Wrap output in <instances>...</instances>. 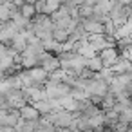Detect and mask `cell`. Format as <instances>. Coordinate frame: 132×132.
<instances>
[{"label":"cell","instance_id":"8992f818","mask_svg":"<svg viewBox=\"0 0 132 132\" xmlns=\"http://www.w3.org/2000/svg\"><path fill=\"white\" fill-rule=\"evenodd\" d=\"M26 45H27V38H26L24 31H18V33L11 38V42H9V47H11L13 51H16V53H22V51L26 49Z\"/></svg>","mask_w":132,"mask_h":132},{"label":"cell","instance_id":"277c9868","mask_svg":"<svg viewBox=\"0 0 132 132\" xmlns=\"http://www.w3.org/2000/svg\"><path fill=\"white\" fill-rule=\"evenodd\" d=\"M87 40H89V44L94 47L96 53H100L101 49L107 47V35H105V33H89V35H87Z\"/></svg>","mask_w":132,"mask_h":132},{"label":"cell","instance_id":"d6986e66","mask_svg":"<svg viewBox=\"0 0 132 132\" xmlns=\"http://www.w3.org/2000/svg\"><path fill=\"white\" fill-rule=\"evenodd\" d=\"M92 76H94V71H92V69H89L87 65L78 72V78H81V80H89V78H92Z\"/></svg>","mask_w":132,"mask_h":132},{"label":"cell","instance_id":"3957f363","mask_svg":"<svg viewBox=\"0 0 132 132\" xmlns=\"http://www.w3.org/2000/svg\"><path fill=\"white\" fill-rule=\"evenodd\" d=\"M27 71H29V76L33 78L35 85L44 87V83L49 80V72H47L42 65H35V67H31V69H27Z\"/></svg>","mask_w":132,"mask_h":132},{"label":"cell","instance_id":"7c38bea8","mask_svg":"<svg viewBox=\"0 0 132 132\" xmlns=\"http://www.w3.org/2000/svg\"><path fill=\"white\" fill-rule=\"evenodd\" d=\"M114 103H116V94H112V92H107V94L101 98V103H100V107H101V110H107V109H112V107H114Z\"/></svg>","mask_w":132,"mask_h":132},{"label":"cell","instance_id":"5b68a950","mask_svg":"<svg viewBox=\"0 0 132 132\" xmlns=\"http://www.w3.org/2000/svg\"><path fill=\"white\" fill-rule=\"evenodd\" d=\"M40 112L35 109V105L29 101V103H26L24 107H20V118L22 119H29V121H35V119H40Z\"/></svg>","mask_w":132,"mask_h":132},{"label":"cell","instance_id":"9c48e42d","mask_svg":"<svg viewBox=\"0 0 132 132\" xmlns=\"http://www.w3.org/2000/svg\"><path fill=\"white\" fill-rule=\"evenodd\" d=\"M31 103L35 105V109H36L42 116H45V114H49V112L53 110V105H51L49 98H45V100H38V101H31Z\"/></svg>","mask_w":132,"mask_h":132},{"label":"cell","instance_id":"30bf717a","mask_svg":"<svg viewBox=\"0 0 132 132\" xmlns=\"http://www.w3.org/2000/svg\"><path fill=\"white\" fill-rule=\"evenodd\" d=\"M18 11H20L26 18H33V16L36 15V9H35V4H33V2H24V4H20V6H18Z\"/></svg>","mask_w":132,"mask_h":132},{"label":"cell","instance_id":"7a4b0ae2","mask_svg":"<svg viewBox=\"0 0 132 132\" xmlns=\"http://www.w3.org/2000/svg\"><path fill=\"white\" fill-rule=\"evenodd\" d=\"M16 33H18V27L13 24V20H7V22H4L2 29H0V42H2V44H6V45H9L11 38H13Z\"/></svg>","mask_w":132,"mask_h":132},{"label":"cell","instance_id":"7402d4cb","mask_svg":"<svg viewBox=\"0 0 132 132\" xmlns=\"http://www.w3.org/2000/svg\"><path fill=\"white\" fill-rule=\"evenodd\" d=\"M74 2H76V4H81V2H85V0H74Z\"/></svg>","mask_w":132,"mask_h":132},{"label":"cell","instance_id":"6da1fadb","mask_svg":"<svg viewBox=\"0 0 132 132\" xmlns=\"http://www.w3.org/2000/svg\"><path fill=\"white\" fill-rule=\"evenodd\" d=\"M98 56L101 58V62H103L105 67H112V65H114L116 62H119V58H121L118 47H105V49H101V51L98 53Z\"/></svg>","mask_w":132,"mask_h":132},{"label":"cell","instance_id":"9a60e30c","mask_svg":"<svg viewBox=\"0 0 132 132\" xmlns=\"http://www.w3.org/2000/svg\"><path fill=\"white\" fill-rule=\"evenodd\" d=\"M76 53H78V54H81V56H85V58H92L94 54H98L90 44H85V45L78 47V49H76Z\"/></svg>","mask_w":132,"mask_h":132},{"label":"cell","instance_id":"603a6c76","mask_svg":"<svg viewBox=\"0 0 132 132\" xmlns=\"http://www.w3.org/2000/svg\"><path fill=\"white\" fill-rule=\"evenodd\" d=\"M0 2H4V0H0Z\"/></svg>","mask_w":132,"mask_h":132},{"label":"cell","instance_id":"ba28073f","mask_svg":"<svg viewBox=\"0 0 132 132\" xmlns=\"http://www.w3.org/2000/svg\"><path fill=\"white\" fill-rule=\"evenodd\" d=\"M103 118H105V128H112V127H114V123L119 119V112L112 107V109L103 110Z\"/></svg>","mask_w":132,"mask_h":132},{"label":"cell","instance_id":"5bb4252c","mask_svg":"<svg viewBox=\"0 0 132 132\" xmlns=\"http://www.w3.org/2000/svg\"><path fill=\"white\" fill-rule=\"evenodd\" d=\"M69 38V31L67 29H62V27H54L53 29V40H56V42H65Z\"/></svg>","mask_w":132,"mask_h":132},{"label":"cell","instance_id":"4fadbf2b","mask_svg":"<svg viewBox=\"0 0 132 132\" xmlns=\"http://www.w3.org/2000/svg\"><path fill=\"white\" fill-rule=\"evenodd\" d=\"M78 16L80 18H90L92 16V6L87 4V2L78 4Z\"/></svg>","mask_w":132,"mask_h":132},{"label":"cell","instance_id":"8fae6325","mask_svg":"<svg viewBox=\"0 0 132 132\" xmlns=\"http://www.w3.org/2000/svg\"><path fill=\"white\" fill-rule=\"evenodd\" d=\"M87 67H89V69H92L94 72H98V71H101L105 65H103L101 58H100L98 54H94L92 58H87Z\"/></svg>","mask_w":132,"mask_h":132},{"label":"cell","instance_id":"52a82bcc","mask_svg":"<svg viewBox=\"0 0 132 132\" xmlns=\"http://www.w3.org/2000/svg\"><path fill=\"white\" fill-rule=\"evenodd\" d=\"M11 20H13V24L18 27V31H26L27 27H31V18H26L18 9L11 13Z\"/></svg>","mask_w":132,"mask_h":132},{"label":"cell","instance_id":"44dd1931","mask_svg":"<svg viewBox=\"0 0 132 132\" xmlns=\"http://www.w3.org/2000/svg\"><path fill=\"white\" fill-rule=\"evenodd\" d=\"M85 2H87V4H90V6H94V4H98V2H100V0H85Z\"/></svg>","mask_w":132,"mask_h":132},{"label":"cell","instance_id":"ac0fdd59","mask_svg":"<svg viewBox=\"0 0 132 132\" xmlns=\"http://www.w3.org/2000/svg\"><path fill=\"white\" fill-rule=\"evenodd\" d=\"M114 31H116V26H114V22L109 18V20H105L103 22V33L105 35H114Z\"/></svg>","mask_w":132,"mask_h":132},{"label":"cell","instance_id":"2e32d148","mask_svg":"<svg viewBox=\"0 0 132 132\" xmlns=\"http://www.w3.org/2000/svg\"><path fill=\"white\" fill-rule=\"evenodd\" d=\"M65 76H67V71H65L63 67H56L54 71H51V72H49V78L58 80V81H63V80H65Z\"/></svg>","mask_w":132,"mask_h":132},{"label":"cell","instance_id":"ffe728a7","mask_svg":"<svg viewBox=\"0 0 132 132\" xmlns=\"http://www.w3.org/2000/svg\"><path fill=\"white\" fill-rule=\"evenodd\" d=\"M116 2H119V4H125V6H128L132 0H116Z\"/></svg>","mask_w":132,"mask_h":132},{"label":"cell","instance_id":"e0dca14e","mask_svg":"<svg viewBox=\"0 0 132 132\" xmlns=\"http://www.w3.org/2000/svg\"><path fill=\"white\" fill-rule=\"evenodd\" d=\"M0 20H2V22L11 20V9H9V7H6L4 4H0Z\"/></svg>","mask_w":132,"mask_h":132}]
</instances>
